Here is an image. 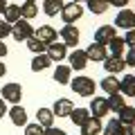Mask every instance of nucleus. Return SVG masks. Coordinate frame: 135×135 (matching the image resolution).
Instances as JSON below:
<instances>
[{"label":"nucleus","mask_w":135,"mask_h":135,"mask_svg":"<svg viewBox=\"0 0 135 135\" xmlns=\"http://www.w3.org/2000/svg\"><path fill=\"white\" fill-rule=\"evenodd\" d=\"M7 36H11V25L7 20H0V38H7Z\"/></svg>","instance_id":"obj_33"},{"label":"nucleus","mask_w":135,"mask_h":135,"mask_svg":"<svg viewBox=\"0 0 135 135\" xmlns=\"http://www.w3.org/2000/svg\"><path fill=\"white\" fill-rule=\"evenodd\" d=\"M5 72H7V68H5V63L0 61V77H5Z\"/></svg>","instance_id":"obj_41"},{"label":"nucleus","mask_w":135,"mask_h":135,"mask_svg":"<svg viewBox=\"0 0 135 135\" xmlns=\"http://www.w3.org/2000/svg\"><path fill=\"white\" fill-rule=\"evenodd\" d=\"M124 43H126V45H131V47H135V27L126 32V36H124Z\"/></svg>","instance_id":"obj_35"},{"label":"nucleus","mask_w":135,"mask_h":135,"mask_svg":"<svg viewBox=\"0 0 135 135\" xmlns=\"http://www.w3.org/2000/svg\"><path fill=\"white\" fill-rule=\"evenodd\" d=\"M124 135H135V122H133V124H126V126H124Z\"/></svg>","instance_id":"obj_38"},{"label":"nucleus","mask_w":135,"mask_h":135,"mask_svg":"<svg viewBox=\"0 0 135 135\" xmlns=\"http://www.w3.org/2000/svg\"><path fill=\"white\" fill-rule=\"evenodd\" d=\"M119 122H122L124 126H126V124H133V122H135V108L126 104V106L119 110Z\"/></svg>","instance_id":"obj_29"},{"label":"nucleus","mask_w":135,"mask_h":135,"mask_svg":"<svg viewBox=\"0 0 135 135\" xmlns=\"http://www.w3.org/2000/svg\"><path fill=\"white\" fill-rule=\"evenodd\" d=\"M50 63H52V59H50L47 54H36V56L32 59V70L34 72H43Z\"/></svg>","instance_id":"obj_24"},{"label":"nucleus","mask_w":135,"mask_h":135,"mask_svg":"<svg viewBox=\"0 0 135 135\" xmlns=\"http://www.w3.org/2000/svg\"><path fill=\"white\" fill-rule=\"evenodd\" d=\"M45 54H47V56L52 59V61L61 63L63 59L68 56V47H65V43H56V41H54V43H50V45H47V50H45Z\"/></svg>","instance_id":"obj_7"},{"label":"nucleus","mask_w":135,"mask_h":135,"mask_svg":"<svg viewBox=\"0 0 135 135\" xmlns=\"http://www.w3.org/2000/svg\"><path fill=\"white\" fill-rule=\"evenodd\" d=\"M86 56H88V61H101L104 63V59L108 56V50H106V45H101V43H90L86 50Z\"/></svg>","instance_id":"obj_8"},{"label":"nucleus","mask_w":135,"mask_h":135,"mask_svg":"<svg viewBox=\"0 0 135 135\" xmlns=\"http://www.w3.org/2000/svg\"><path fill=\"white\" fill-rule=\"evenodd\" d=\"M2 99L9 104H20L23 101V86L20 83H5L2 86Z\"/></svg>","instance_id":"obj_4"},{"label":"nucleus","mask_w":135,"mask_h":135,"mask_svg":"<svg viewBox=\"0 0 135 135\" xmlns=\"http://www.w3.org/2000/svg\"><path fill=\"white\" fill-rule=\"evenodd\" d=\"M7 52H9V50H7L5 41H0V59H2V56H7Z\"/></svg>","instance_id":"obj_39"},{"label":"nucleus","mask_w":135,"mask_h":135,"mask_svg":"<svg viewBox=\"0 0 135 135\" xmlns=\"http://www.w3.org/2000/svg\"><path fill=\"white\" fill-rule=\"evenodd\" d=\"M90 115L97 117V119H101V117L108 115V101L104 99V97H95V99L90 101Z\"/></svg>","instance_id":"obj_11"},{"label":"nucleus","mask_w":135,"mask_h":135,"mask_svg":"<svg viewBox=\"0 0 135 135\" xmlns=\"http://www.w3.org/2000/svg\"><path fill=\"white\" fill-rule=\"evenodd\" d=\"M63 5H65L63 0H45V2H43V11L47 16H59L61 9H63Z\"/></svg>","instance_id":"obj_23"},{"label":"nucleus","mask_w":135,"mask_h":135,"mask_svg":"<svg viewBox=\"0 0 135 135\" xmlns=\"http://www.w3.org/2000/svg\"><path fill=\"white\" fill-rule=\"evenodd\" d=\"M56 36H59V32L52 27V25H41V27L36 29V38H38V41H43L45 45L54 43V41H56Z\"/></svg>","instance_id":"obj_12"},{"label":"nucleus","mask_w":135,"mask_h":135,"mask_svg":"<svg viewBox=\"0 0 135 135\" xmlns=\"http://www.w3.org/2000/svg\"><path fill=\"white\" fill-rule=\"evenodd\" d=\"M72 2H81V0H72Z\"/></svg>","instance_id":"obj_44"},{"label":"nucleus","mask_w":135,"mask_h":135,"mask_svg":"<svg viewBox=\"0 0 135 135\" xmlns=\"http://www.w3.org/2000/svg\"><path fill=\"white\" fill-rule=\"evenodd\" d=\"M59 34H61L65 47H77V43H79V29L74 27V25H65Z\"/></svg>","instance_id":"obj_6"},{"label":"nucleus","mask_w":135,"mask_h":135,"mask_svg":"<svg viewBox=\"0 0 135 135\" xmlns=\"http://www.w3.org/2000/svg\"><path fill=\"white\" fill-rule=\"evenodd\" d=\"M43 126L36 122V124H25V135H43Z\"/></svg>","instance_id":"obj_32"},{"label":"nucleus","mask_w":135,"mask_h":135,"mask_svg":"<svg viewBox=\"0 0 135 135\" xmlns=\"http://www.w3.org/2000/svg\"><path fill=\"white\" fill-rule=\"evenodd\" d=\"M11 36H14L18 43L32 38V36H34V29H32V25H29V20H25V18L16 20V23L11 25Z\"/></svg>","instance_id":"obj_2"},{"label":"nucleus","mask_w":135,"mask_h":135,"mask_svg":"<svg viewBox=\"0 0 135 135\" xmlns=\"http://www.w3.org/2000/svg\"><path fill=\"white\" fill-rule=\"evenodd\" d=\"M101 131H104V135H124V124L119 119H110Z\"/></svg>","instance_id":"obj_26"},{"label":"nucleus","mask_w":135,"mask_h":135,"mask_svg":"<svg viewBox=\"0 0 135 135\" xmlns=\"http://www.w3.org/2000/svg\"><path fill=\"white\" fill-rule=\"evenodd\" d=\"M59 16L65 20V25H72V23H77V20L83 16V9H81L79 2H68V5H63V9H61Z\"/></svg>","instance_id":"obj_3"},{"label":"nucleus","mask_w":135,"mask_h":135,"mask_svg":"<svg viewBox=\"0 0 135 135\" xmlns=\"http://www.w3.org/2000/svg\"><path fill=\"white\" fill-rule=\"evenodd\" d=\"M124 50H126V43H124V38H119V36H115V38L108 43V52H110L113 56H122Z\"/></svg>","instance_id":"obj_28"},{"label":"nucleus","mask_w":135,"mask_h":135,"mask_svg":"<svg viewBox=\"0 0 135 135\" xmlns=\"http://www.w3.org/2000/svg\"><path fill=\"white\" fill-rule=\"evenodd\" d=\"M124 68H126V61L122 56H106L104 59V70L108 74H119Z\"/></svg>","instance_id":"obj_9"},{"label":"nucleus","mask_w":135,"mask_h":135,"mask_svg":"<svg viewBox=\"0 0 135 135\" xmlns=\"http://www.w3.org/2000/svg\"><path fill=\"white\" fill-rule=\"evenodd\" d=\"M43 135H65V131H63V128H56V126H47V128L43 131Z\"/></svg>","instance_id":"obj_36"},{"label":"nucleus","mask_w":135,"mask_h":135,"mask_svg":"<svg viewBox=\"0 0 135 135\" xmlns=\"http://www.w3.org/2000/svg\"><path fill=\"white\" fill-rule=\"evenodd\" d=\"M72 108H74V104L70 99H65V97H61V99H56L54 101V108H52V113L54 115H59V117H68L70 113H72Z\"/></svg>","instance_id":"obj_13"},{"label":"nucleus","mask_w":135,"mask_h":135,"mask_svg":"<svg viewBox=\"0 0 135 135\" xmlns=\"http://www.w3.org/2000/svg\"><path fill=\"white\" fill-rule=\"evenodd\" d=\"M86 5H88V9L92 11L95 16H101V14H106L108 11V0H86Z\"/></svg>","instance_id":"obj_20"},{"label":"nucleus","mask_w":135,"mask_h":135,"mask_svg":"<svg viewBox=\"0 0 135 135\" xmlns=\"http://www.w3.org/2000/svg\"><path fill=\"white\" fill-rule=\"evenodd\" d=\"M70 88L79 97H92L97 86H95V79H90V77H77V79H70Z\"/></svg>","instance_id":"obj_1"},{"label":"nucleus","mask_w":135,"mask_h":135,"mask_svg":"<svg viewBox=\"0 0 135 135\" xmlns=\"http://www.w3.org/2000/svg\"><path fill=\"white\" fill-rule=\"evenodd\" d=\"M5 110H7V106H5V99H0V117H5Z\"/></svg>","instance_id":"obj_40"},{"label":"nucleus","mask_w":135,"mask_h":135,"mask_svg":"<svg viewBox=\"0 0 135 135\" xmlns=\"http://www.w3.org/2000/svg\"><path fill=\"white\" fill-rule=\"evenodd\" d=\"M25 2H36V0H25Z\"/></svg>","instance_id":"obj_43"},{"label":"nucleus","mask_w":135,"mask_h":135,"mask_svg":"<svg viewBox=\"0 0 135 135\" xmlns=\"http://www.w3.org/2000/svg\"><path fill=\"white\" fill-rule=\"evenodd\" d=\"M36 119H38V124L43 126V128L54 126V113L50 110V108H38V113H36Z\"/></svg>","instance_id":"obj_21"},{"label":"nucleus","mask_w":135,"mask_h":135,"mask_svg":"<svg viewBox=\"0 0 135 135\" xmlns=\"http://www.w3.org/2000/svg\"><path fill=\"white\" fill-rule=\"evenodd\" d=\"M99 86L104 88V90H106L108 95H115V92H119V79H117L115 74H108V77L104 79V81H101Z\"/></svg>","instance_id":"obj_22"},{"label":"nucleus","mask_w":135,"mask_h":135,"mask_svg":"<svg viewBox=\"0 0 135 135\" xmlns=\"http://www.w3.org/2000/svg\"><path fill=\"white\" fill-rule=\"evenodd\" d=\"M20 14H23L25 20L34 18V16L38 14V7H36V2H23V7H20Z\"/></svg>","instance_id":"obj_31"},{"label":"nucleus","mask_w":135,"mask_h":135,"mask_svg":"<svg viewBox=\"0 0 135 135\" xmlns=\"http://www.w3.org/2000/svg\"><path fill=\"white\" fill-rule=\"evenodd\" d=\"M88 65V56H86V50H74L70 54V68L72 70H86Z\"/></svg>","instance_id":"obj_14"},{"label":"nucleus","mask_w":135,"mask_h":135,"mask_svg":"<svg viewBox=\"0 0 135 135\" xmlns=\"http://www.w3.org/2000/svg\"><path fill=\"white\" fill-rule=\"evenodd\" d=\"M25 43H27V47L32 50L34 54H45V50H47V45H45L43 41H38L36 36H32V38H27Z\"/></svg>","instance_id":"obj_30"},{"label":"nucleus","mask_w":135,"mask_h":135,"mask_svg":"<svg viewBox=\"0 0 135 135\" xmlns=\"http://www.w3.org/2000/svg\"><path fill=\"white\" fill-rule=\"evenodd\" d=\"M126 65H131V68H135V47H131V50H126Z\"/></svg>","instance_id":"obj_34"},{"label":"nucleus","mask_w":135,"mask_h":135,"mask_svg":"<svg viewBox=\"0 0 135 135\" xmlns=\"http://www.w3.org/2000/svg\"><path fill=\"white\" fill-rule=\"evenodd\" d=\"M23 18V14H20V5H7V9H5V20L9 25H14L16 20H20Z\"/></svg>","instance_id":"obj_27"},{"label":"nucleus","mask_w":135,"mask_h":135,"mask_svg":"<svg viewBox=\"0 0 135 135\" xmlns=\"http://www.w3.org/2000/svg\"><path fill=\"white\" fill-rule=\"evenodd\" d=\"M119 92L124 97H135V74H126L119 81Z\"/></svg>","instance_id":"obj_16"},{"label":"nucleus","mask_w":135,"mask_h":135,"mask_svg":"<svg viewBox=\"0 0 135 135\" xmlns=\"http://www.w3.org/2000/svg\"><path fill=\"white\" fill-rule=\"evenodd\" d=\"M70 119H72V124H77V126H81L83 122L88 119V117H90V110H88V108H72V113H70Z\"/></svg>","instance_id":"obj_25"},{"label":"nucleus","mask_w":135,"mask_h":135,"mask_svg":"<svg viewBox=\"0 0 135 135\" xmlns=\"http://www.w3.org/2000/svg\"><path fill=\"white\" fill-rule=\"evenodd\" d=\"M70 74H72V68H70V65H61V63H59L52 77H54V81H56V83H70Z\"/></svg>","instance_id":"obj_18"},{"label":"nucleus","mask_w":135,"mask_h":135,"mask_svg":"<svg viewBox=\"0 0 135 135\" xmlns=\"http://www.w3.org/2000/svg\"><path fill=\"white\" fill-rule=\"evenodd\" d=\"M115 36H117V34H115V27H113V25H101V27L95 32V43L108 45Z\"/></svg>","instance_id":"obj_10"},{"label":"nucleus","mask_w":135,"mask_h":135,"mask_svg":"<svg viewBox=\"0 0 135 135\" xmlns=\"http://www.w3.org/2000/svg\"><path fill=\"white\" fill-rule=\"evenodd\" d=\"M108 110H113V113H119L122 108L126 106V99H124V95L122 92H115V95H108Z\"/></svg>","instance_id":"obj_19"},{"label":"nucleus","mask_w":135,"mask_h":135,"mask_svg":"<svg viewBox=\"0 0 135 135\" xmlns=\"http://www.w3.org/2000/svg\"><path fill=\"white\" fill-rule=\"evenodd\" d=\"M5 9H7V2H5V0H0V14H5Z\"/></svg>","instance_id":"obj_42"},{"label":"nucleus","mask_w":135,"mask_h":135,"mask_svg":"<svg viewBox=\"0 0 135 135\" xmlns=\"http://www.w3.org/2000/svg\"><path fill=\"white\" fill-rule=\"evenodd\" d=\"M9 117H11V122H14L16 126H25L27 124V110H25L23 106H11V110H9Z\"/></svg>","instance_id":"obj_17"},{"label":"nucleus","mask_w":135,"mask_h":135,"mask_svg":"<svg viewBox=\"0 0 135 135\" xmlns=\"http://www.w3.org/2000/svg\"><path fill=\"white\" fill-rule=\"evenodd\" d=\"M101 128H104V126H101V122L97 119V117H88L81 124V135H99Z\"/></svg>","instance_id":"obj_15"},{"label":"nucleus","mask_w":135,"mask_h":135,"mask_svg":"<svg viewBox=\"0 0 135 135\" xmlns=\"http://www.w3.org/2000/svg\"><path fill=\"white\" fill-rule=\"evenodd\" d=\"M128 2H131V0H108V5H113V7H122V9H124Z\"/></svg>","instance_id":"obj_37"},{"label":"nucleus","mask_w":135,"mask_h":135,"mask_svg":"<svg viewBox=\"0 0 135 135\" xmlns=\"http://www.w3.org/2000/svg\"><path fill=\"white\" fill-rule=\"evenodd\" d=\"M115 27L133 29V27H135V11H131V9H122L119 14L115 16Z\"/></svg>","instance_id":"obj_5"}]
</instances>
